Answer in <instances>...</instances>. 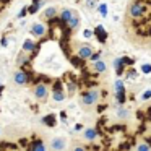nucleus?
Returning a JSON list of instances; mask_svg holds the SVG:
<instances>
[{
    "label": "nucleus",
    "mask_w": 151,
    "mask_h": 151,
    "mask_svg": "<svg viewBox=\"0 0 151 151\" xmlns=\"http://www.w3.org/2000/svg\"><path fill=\"white\" fill-rule=\"evenodd\" d=\"M60 21L68 28L70 31H76L80 28V23H81V18H80V13L76 10H72V8H63L60 12Z\"/></svg>",
    "instance_id": "f257e3e1"
},
{
    "label": "nucleus",
    "mask_w": 151,
    "mask_h": 151,
    "mask_svg": "<svg viewBox=\"0 0 151 151\" xmlns=\"http://www.w3.org/2000/svg\"><path fill=\"white\" fill-rule=\"evenodd\" d=\"M99 91L96 88H91V89H88L86 93H83L81 94V106L86 109V111H89V109H93L96 104H98V101H99Z\"/></svg>",
    "instance_id": "f03ea898"
},
{
    "label": "nucleus",
    "mask_w": 151,
    "mask_h": 151,
    "mask_svg": "<svg viewBox=\"0 0 151 151\" xmlns=\"http://www.w3.org/2000/svg\"><path fill=\"white\" fill-rule=\"evenodd\" d=\"M145 4L141 2V0H133L130 5H128V15H130L132 18H141L145 13Z\"/></svg>",
    "instance_id": "7ed1b4c3"
},
{
    "label": "nucleus",
    "mask_w": 151,
    "mask_h": 151,
    "mask_svg": "<svg viewBox=\"0 0 151 151\" xmlns=\"http://www.w3.org/2000/svg\"><path fill=\"white\" fill-rule=\"evenodd\" d=\"M33 93H34V98L41 102H46L47 98H49V88H47V85H44V83H37V85L34 86Z\"/></svg>",
    "instance_id": "20e7f679"
},
{
    "label": "nucleus",
    "mask_w": 151,
    "mask_h": 151,
    "mask_svg": "<svg viewBox=\"0 0 151 151\" xmlns=\"http://www.w3.org/2000/svg\"><path fill=\"white\" fill-rule=\"evenodd\" d=\"M93 52H94V49H93L89 44H78V46H76V55L81 57L83 60H89L93 55Z\"/></svg>",
    "instance_id": "39448f33"
},
{
    "label": "nucleus",
    "mask_w": 151,
    "mask_h": 151,
    "mask_svg": "<svg viewBox=\"0 0 151 151\" xmlns=\"http://www.w3.org/2000/svg\"><path fill=\"white\" fill-rule=\"evenodd\" d=\"M13 81H15V85H18V86H23V85H26L28 81H29V73L26 72V70H17V72L13 73Z\"/></svg>",
    "instance_id": "423d86ee"
},
{
    "label": "nucleus",
    "mask_w": 151,
    "mask_h": 151,
    "mask_svg": "<svg viewBox=\"0 0 151 151\" xmlns=\"http://www.w3.org/2000/svg\"><path fill=\"white\" fill-rule=\"evenodd\" d=\"M67 150V138L55 137L50 141V151H65Z\"/></svg>",
    "instance_id": "0eeeda50"
},
{
    "label": "nucleus",
    "mask_w": 151,
    "mask_h": 151,
    "mask_svg": "<svg viewBox=\"0 0 151 151\" xmlns=\"http://www.w3.org/2000/svg\"><path fill=\"white\" fill-rule=\"evenodd\" d=\"M29 31L34 37H44L47 34V26L44 23H33Z\"/></svg>",
    "instance_id": "6e6552de"
},
{
    "label": "nucleus",
    "mask_w": 151,
    "mask_h": 151,
    "mask_svg": "<svg viewBox=\"0 0 151 151\" xmlns=\"http://www.w3.org/2000/svg\"><path fill=\"white\" fill-rule=\"evenodd\" d=\"M52 99H54V101H57V102H60V101H63V99H65V91H63L60 81H55V85H54Z\"/></svg>",
    "instance_id": "1a4fd4ad"
},
{
    "label": "nucleus",
    "mask_w": 151,
    "mask_h": 151,
    "mask_svg": "<svg viewBox=\"0 0 151 151\" xmlns=\"http://www.w3.org/2000/svg\"><path fill=\"white\" fill-rule=\"evenodd\" d=\"M93 33H94V36L98 37V41L101 44H104L106 41H107V31H106L101 24H98V26L94 28V31H93Z\"/></svg>",
    "instance_id": "9d476101"
},
{
    "label": "nucleus",
    "mask_w": 151,
    "mask_h": 151,
    "mask_svg": "<svg viewBox=\"0 0 151 151\" xmlns=\"http://www.w3.org/2000/svg\"><path fill=\"white\" fill-rule=\"evenodd\" d=\"M54 18H57V8L55 7L46 8V10H44V13H42V20L50 21V20H54Z\"/></svg>",
    "instance_id": "9b49d317"
},
{
    "label": "nucleus",
    "mask_w": 151,
    "mask_h": 151,
    "mask_svg": "<svg viewBox=\"0 0 151 151\" xmlns=\"http://www.w3.org/2000/svg\"><path fill=\"white\" fill-rule=\"evenodd\" d=\"M83 137H85L86 141H94L96 138H98V130H96V128H86Z\"/></svg>",
    "instance_id": "f8f14e48"
},
{
    "label": "nucleus",
    "mask_w": 151,
    "mask_h": 151,
    "mask_svg": "<svg viewBox=\"0 0 151 151\" xmlns=\"http://www.w3.org/2000/svg\"><path fill=\"white\" fill-rule=\"evenodd\" d=\"M124 67H125L124 59H122V57H117V59L114 60V68H115V73H117V75H122V73H124Z\"/></svg>",
    "instance_id": "ddd939ff"
},
{
    "label": "nucleus",
    "mask_w": 151,
    "mask_h": 151,
    "mask_svg": "<svg viewBox=\"0 0 151 151\" xmlns=\"http://www.w3.org/2000/svg\"><path fill=\"white\" fill-rule=\"evenodd\" d=\"M93 70H94L96 73H104L106 70H107V65H106V62H102V60H98V62H93Z\"/></svg>",
    "instance_id": "4468645a"
},
{
    "label": "nucleus",
    "mask_w": 151,
    "mask_h": 151,
    "mask_svg": "<svg viewBox=\"0 0 151 151\" xmlns=\"http://www.w3.org/2000/svg\"><path fill=\"white\" fill-rule=\"evenodd\" d=\"M36 47H37V44L34 42L33 39H26L23 42V50H24V52H34Z\"/></svg>",
    "instance_id": "2eb2a0df"
},
{
    "label": "nucleus",
    "mask_w": 151,
    "mask_h": 151,
    "mask_svg": "<svg viewBox=\"0 0 151 151\" xmlns=\"http://www.w3.org/2000/svg\"><path fill=\"white\" fill-rule=\"evenodd\" d=\"M29 60V57H28V52H20V55H18V59H17V65L18 67H23V65H26V62Z\"/></svg>",
    "instance_id": "dca6fc26"
},
{
    "label": "nucleus",
    "mask_w": 151,
    "mask_h": 151,
    "mask_svg": "<svg viewBox=\"0 0 151 151\" xmlns=\"http://www.w3.org/2000/svg\"><path fill=\"white\" fill-rule=\"evenodd\" d=\"M42 122L47 125V127H54V125L57 124V119H55L54 114H49V115H46V117H42Z\"/></svg>",
    "instance_id": "f3484780"
},
{
    "label": "nucleus",
    "mask_w": 151,
    "mask_h": 151,
    "mask_svg": "<svg viewBox=\"0 0 151 151\" xmlns=\"http://www.w3.org/2000/svg\"><path fill=\"white\" fill-rule=\"evenodd\" d=\"M70 62H72L73 67H76V68H81L85 60H83L81 57H78V55H72V57H70Z\"/></svg>",
    "instance_id": "a211bd4d"
},
{
    "label": "nucleus",
    "mask_w": 151,
    "mask_h": 151,
    "mask_svg": "<svg viewBox=\"0 0 151 151\" xmlns=\"http://www.w3.org/2000/svg\"><path fill=\"white\" fill-rule=\"evenodd\" d=\"M31 151H46V145H44L41 140H37V141H34V143H33Z\"/></svg>",
    "instance_id": "6ab92c4d"
},
{
    "label": "nucleus",
    "mask_w": 151,
    "mask_h": 151,
    "mask_svg": "<svg viewBox=\"0 0 151 151\" xmlns=\"http://www.w3.org/2000/svg\"><path fill=\"white\" fill-rule=\"evenodd\" d=\"M114 91H115V93L125 91V85H124V81H122V80H115V83H114Z\"/></svg>",
    "instance_id": "aec40b11"
},
{
    "label": "nucleus",
    "mask_w": 151,
    "mask_h": 151,
    "mask_svg": "<svg viewBox=\"0 0 151 151\" xmlns=\"http://www.w3.org/2000/svg\"><path fill=\"white\" fill-rule=\"evenodd\" d=\"M135 151H151V148H150V145H148L146 141H140V143L137 145V150Z\"/></svg>",
    "instance_id": "412c9836"
},
{
    "label": "nucleus",
    "mask_w": 151,
    "mask_h": 151,
    "mask_svg": "<svg viewBox=\"0 0 151 151\" xmlns=\"http://www.w3.org/2000/svg\"><path fill=\"white\" fill-rule=\"evenodd\" d=\"M98 12L101 17H107V5L106 4H99L98 5Z\"/></svg>",
    "instance_id": "4be33fe9"
},
{
    "label": "nucleus",
    "mask_w": 151,
    "mask_h": 151,
    "mask_svg": "<svg viewBox=\"0 0 151 151\" xmlns=\"http://www.w3.org/2000/svg\"><path fill=\"white\" fill-rule=\"evenodd\" d=\"M128 114H130V112H128L127 109H124L122 106L119 107V111H117V115H119L120 119H125V117H128Z\"/></svg>",
    "instance_id": "5701e85b"
},
{
    "label": "nucleus",
    "mask_w": 151,
    "mask_h": 151,
    "mask_svg": "<svg viewBox=\"0 0 151 151\" xmlns=\"http://www.w3.org/2000/svg\"><path fill=\"white\" fill-rule=\"evenodd\" d=\"M76 93V83L75 81H68V94H75Z\"/></svg>",
    "instance_id": "b1692460"
},
{
    "label": "nucleus",
    "mask_w": 151,
    "mask_h": 151,
    "mask_svg": "<svg viewBox=\"0 0 151 151\" xmlns=\"http://www.w3.org/2000/svg\"><path fill=\"white\" fill-rule=\"evenodd\" d=\"M91 62H98V60H101V52H93V55H91Z\"/></svg>",
    "instance_id": "393cba45"
},
{
    "label": "nucleus",
    "mask_w": 151,
    "mask_h": 151,
    "mask_svg": "<svg viewBox=\"0 0 151 151\" xmlns=\"http://www.w3.org/2000/svg\"><path fill=\"white\" fill-rule=\"evenodd\" d=\"M141 72H143V73H151V65H148V63L141 65Z\"/></svg>",
    "instance_id": "a878e982"
},
{
    "label": "nucleus",
    "mask_w": 151,
    "mask_h": 151,
    "mask_svg": "<svg viewBox=\"0 0 151 151\" xmlns=\"http://www.w3.org/2000/svg\"><path fill=\"white\" fill-rule=\"evenodd\" d=\"M127 76H128V78H135V76H137V70H135V68H130V70L127 72Z\"/></svg>",
    "instance_id": "bb28decb"
},
{
    "label": "nucleus",
    "mask_w": 151,
    "mask_h": 151,
    "mask_svg": "<svg viewBox=\"0 0 151 151\" xmlns=\"http://www.w3.org/2000/svg\"><path fill=\"white\" fill-rule=\"evenodd\" d=\"M26 15H28V7H23L21 12L18 13V18H23V17H26Z\"/></svg>",
    "instance_id": "cd10ccee"
},
{
    "label": "nucleus",
    "mask_w": 151,
    "mask_h": 151,
    "mask_svg": "<svg viewBox=\"0 0 151 151\" xmlns=\"http://www.w3.org/2000/svg\"><path fill=\"white\" fill-rule=\"evenodd\" d=\"M72 151H86V148H85V146H81V145H73Z\"/></svg>",
    "instance_id": "c85d7f7f"
},
{
    "label": "nucleus",
    "mask_w": 151,
    "mask_h": 151,
    "mask_svg": "<svg viewBox=\"0 0 151 151\" xmlns=\"http://www.w3.org/2000/svg\"><path fill=\"white\" fill-rule=\"evenodd\" d=\"M151 98V89H146V93H143V96H141V99L143 101H146V99Z\"/></svg>",
    "instance_id": "c756f323"
},
{
    "label": "nucleus",
    "mask_w": 151,
    "mask_h": 151,
    "mask_svg": "<svg viewBox=\"0 0 151 151\" xmlns=\"http://www.w3.org/2000/svg\"><path fill=\"white\" fill-rule=\"evenodd\" d=\"M83 34H85V37H91L94 33H93V31H89V29H85V33H83Z\"/></svg>",
    "instance_id": "7c9ffc66"
},
{
    "label": "nucleus",
    "mask_w": 151,
    "mask_h": 151,
    "mask_svg": "<svg viewBox=\"0 0 151 151\" xmlns=\"http://www.w3.org/2000/svg\"><path fill=\"white\" fill-rule=\"evenodd\" d=\"M81 128H83L81 125H75V132H80V130H81Z\"/></svg>",
    "instance_id": "2f4dec72"
},
{
    "label": "nucleus",
    "mask_w": 151,
    "mask_h": 151,
    "mask_svg": "<svg viewBox=\"0 0 151 151\" xmlns=\"http://www.w3.org/2000/svg\"><path fill=\"white\" fill-rule=\"evenodd\" d=\"M7 44H8V42H7V39H5V37H4V39H2V46L5 47V46H7Z\"/></svg>",
    "instance_id": "473e14b6"
},
{
    "label": "nucleus",
    "mask_w": 151,
    "mask_h": 151,
    "mask_svg": "<svg viewBox=\"0 0 151 151\" xmlns=\"http://www.w3.org/2000/svg\"><path fill=\"white\" fill-rule=\"evenodd\" d=\"M4 10V2H0V12Z\"/></svg>",
    "instance_id": "72a5a7b5"
},
{
    "label": "nucleus",
    "mask_w": 151,
    "mask_h": 151,
    "mask_svg": "<svg viewBox=\"0 0 151 151\" xmlns=\"http://www.w3.org/2000/svg\"><path fill=\"white\" fill-rule=\"evenodd\" d=\"M2 89H4V85H2V83H0V94H2Z\"/></svg>",
    "instance_id": "f704fd0d"
},
{
    "label": "nucleus",
    "mask_w": 151,
    "mask_h": 151,
    "mask_svg": "<svg viewBox=\"0 0 151 151\" xmlns=\"http://www.w3.org/2000/svg\"><path fill=\"white\" fill-rule=\"evenodd\" d=\"M0 2H4V4H8V2H10V0H0Z\"/></svg>",
    "instance_id": "c9c22d12"
},
{
    "label": "nucleus",
    "mask_w": 151,
    "mask_h": 151,
    "mask_svg": "<svg viewBox=\"0 0 151 151\" xmlns=\"http://www.w3.org/2000/svg\"><path fill=\"white\" fill-rule=\"evenodd\" d=\"M41 0H33V4H39Z\"/></svg>",
    "instance_id": "e433bc0d"
},
{
    "label": "nucleus",
    "mask_w": 151,
    "mask_h": 151,
    "mask_svg": "<svg viewBox=\"0 0 151 151\" xmlns=\"http://www.w3.org/2000/svg\"><path fill=\"white\" fill-rule=\"evenodd\" d=\"M0 133H2V130H0Z\"/></svg>",
    "instance_id": "4c0bfd02"
}]
</instances>
